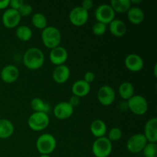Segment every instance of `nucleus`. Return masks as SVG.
I'll list each match as a JSON object with an SVG mask.
<instances>
[{"label": "nucleus", "mask_w": 157, "mask_h": 157, "mask_svg": "<svg viewBox=\"0 0 157 157\" xmlns=\"http://www.w3.org/2000/svg\"><path fill=\"white\" fill-rule=\"evenodd\" d=\"M44 60V52L38 48H29L23 55V64L29 70L35 71L42 67Z\"/></svg>", "instance_id": "1"}, {"label": "nucleus", "mask_w": 157, "mask_h": 157, "mask_svg": "<svg viewBox=\"0 0 157 157\" xmlns=\"http://www.w3.org/2000/svg\"><path fill=\"white\" fill-rule=\"evenodd\" d=\"M41 41L43 44L48 49H53L60 45L61 41V31L54 26H47L41 31Z\"/></svg>", "instance_id": "2"}, {"label": "nucleus", "mask_w": 157, "mask_h": 157, "mask_svg": "<svg viewBox=\"0 0 157 157\" xmlns=\"http://www.w3.org/2000/svg\"><path fill=\"white\" fill-rule=\"evenodd\" d=\"M56 147V139L51 133H43L36 140V149L40 154L50 155L55 151Z\"/></svg>", "instance_id": "3"}, {"label": "nucleus", "mask_w": 157, "mask_h": 157, "mask_svg": "<svg viewBox=\"0 0 157 157\" xmlns=\"http://www.w3.org/2000/svg\"><path fill=\"white\" fill-rule=\"evenodd\" d=\"M50 124L48 114L41 112H33L28 119L29 128L35 132H40L45 130Z\"/></svg>", "instance_id": "4"}, {"label": "nucleus", "mask_w": 157, "mask_h": 157, "mask_svg": "<svg viewBox=\"0 0 157 157\" xmlns=\"http://www.w3.org/2000/svg\"><path fill=\"white\" fill-rule=\"evenodd\" d=\"M113 145L107 136L97 138L92 144V153L95 157H108L112 153Z\"/></svg>", "instance_id": "5"}, {"label": "nucleus", "mask_w": 157, "mask_h": 157, "mask_svg": "<svg viewBox=\"0 0 157 157\" xmlns=\"http://www.w3.org/2000/svg\"><path fill=\"white\" fill-rule=\"evenodd\" d=\"M127 107L129 110L135 115L142 116L148 110V102L142 95H133L127 101Z\"/></svg>", "instance_id": "6"}, {"label": "nucleus", "mask_w": 157, "mask_h": 157, "mask_svg": "<svg viewBox=\"0 0 157 157\" xmlns=\"http://www.w3.org/2000/svg\"><path fill=\"white\" fill-rule=\"evenodd\" d=\"M116 13L110 4H101L97 7L94 12V16L97 21L109 25L115 18Z\"/></svg>", "instance_id": "7"}, {"label": "nucleus", "mask_w": 157, "mask_h": 157, "mask_svg": "<svg viewBox=\"0 0 157 157\" xmlns=\"http://www.w3.org/2000/svg\"><path fill=\"white\" fill-rule=\"evenodd\" d=\"M147 144L148 142L144 133H136L129 138L126 147L130 153L136 154L142 152Z\"/></svg>", "instance_id": "8"}, {"label": "nucleus", "mask_w": 157, "mask_h": 157, "mask_svg": "<svg viewBox=\"0 0 157 157\" xmlns=\"http://www.w3.org/2000/svg\"><path fill=\"white\" fill-rule=\"evenodd\" d=\"M69 21L76 27L84 26L87 22L89 18V12L83 9L81 6L71 9L68 15Z\"/></svg>", "instance_id": "9"}, {"label": "nucleus", "mask_w": 157, "mask_h": 157, "mask_svg": "<svg viewBox=\"0 0 157 157\" xmlns=\"http://www.w3.org/2000/svg\"><path fill=\"white\" fill-rule=\"evenodd\" d=\"M21 16L18 11L12 9H8L2 15V21L3 25L7 29H15L20 24Z\"/></svg>", "instance_id": "10"}, {"label": "nucleus", "mask_w": 157, "mask_h": 157, "mask_svg": "<svg viewBox=\"0 0 157 157\" xmlns=\"http://www.w3.org/2000/svg\"><path fill=\"white\" fill-rule=\"evenodd\" d=\"M97 97L100 104L107 107L113 104L115 101L116 93L112 87L109 85H104L99 88Z\"/></svg>", "instance_id": "11"}, {"label": "nucleus", "mask_w": 157, "mask_h": 157, "mask_svg": "<svg viewBox=\"0 0 157 157\" xmlns=\"http://www.w3.org/2000/svg\"><path fill=\"white\" fill-rule=\"evenodd\" d=\"M68 58V52L65 48L59 45L52 49L49 53V60L55 66L64 64Z\"/></svg>", "instance_id": "12"}, {"label": "nucleus", "mask_w": 157, "mask_h": 157, "mask_svg": "<svg viewBox=\"0 0 157 157\" xmlns=\"http://www.w3.org/2000/svg\"><path fill=\"white\" fill-rule=\"evenodd\" d=\"M74 107L67 101H62L54 107L53 113L58 120H67L70 118L74 113Z\"/></svg>", "instance_id": "13"}, {"label": "nucleus", "mask_w": 157, "mask_h": 157, "mask_svg": "<svg viewBox=\"0 0 157 157\" xmlns=\"http://www.w3.org/2000/svg\"><path fill=\"white\" fill-rule=\"evenodd\" d=\"M124 64L127 70L131 72L140 71L144 67V61L138 54L132 53L127 55L124 60Z\"/></svg>", "instance_id": "14"}, {"label": "nucleus", "mask_w": 157, "mask_h": 157, "mask_svg": "<svg viewBox=\"0 0 157 157\" xmlns=\"http://www.w3.org/2000/svg\"><path fill=\"white\" fill-rule=\"evenodd\" d=\"M19 70L14 64H8L2 67L0 72V78L6 84H12L18 80Z\"/></svg>", "instance_id": "15"}, {"label": "nucleus", "mask_w": 157, "mask_h": 157, "mask_svg": "<svg viewBox=\"0 0 157 157\" xmlns=\"http://www.w3.org/2000/svg\"><path fill=\"white\" fill-rule=\"evenodd\" d=\"M147 142L157 144V118L156 117L150 118L144 126V133Z\"/></svg>", "instance_id": "16"}, {"label": "nucleus", "mask_w": 157, "mask_h": 157, "mask_svg": "<svg viewBox=\"0 0 157 157\" xmlns=\"http://www.w3.org/2000/svg\"><path fill=\"white\" fill-rule=\"evenodd\" d=\"M71 76V70L65 64L56 66L52 72V78L57 84H62L68 81Z\"/></svg>", "instance_id": "17"}, {"label": "nucleus", "mask_w": 157, "mask_h": 157, "mask_svg": "<svg viewBox=\"0 0 157 157\" xmlns=\"http://www.w3.org/2000/svg\"><path fill=\"white\" fill-rule=\"evenodd\" d=\"M71 91L74 96H76L79 98H84L90 93V84L84 81L83 79L78 80L72 85Z\"/></svg>", "instance_id": "18"}, {"label": "nucleus", "mask_w": 157, "mask_h": 157, "mask_svg": "<svg viewBox=\"0 0 157 157\" xmlns=\"http://www.w3.org/2000/svg\"><path fill=\"white\" fill-rule=\"evenodd\" d=\"M129 21L133 25L141 24L145 19V13L141 8L138 6H131L127 12Z\"/></svg>", "instance_id": "19"}, {"label": "nucleus", "mask_w": 157, "mask_h": 157, "mask_svg": "<svg viewBox=\"0 0 157 157\" xmlns=\"http://www.w3.org/2000/svg\"><path fill=\"white\" fill-rule=\"evenodd\" d=\"M109 30H110V32L113 36L121 38V37L124 36L126 35L127 28L124 21H123L121 19L114 18L109 24Z\"/></svg>", "instance_id": "20"}, {"label": "nucleus", "mask_w": 157, "mask_h": 157, "mask_svg": "<svg viewBox=\"0 0 157 157\" xmlns=\"http://www.w3.org/2000/svg\"><path fill=\"white\" fill-rule=\"evenodd\" d=\"M90 133H92V135H93L94 137H103V136H105L106 133H107V125H106L105 122H104V121H102V120H94V121L90 124Z\"/></svg>", "instance_id": "21"}, {"label": "nucleus", "mask_w": 157, "mask_h": 157, "mask_svg": "<svg viewBox=\"0 0 157 157\" xmlns=\"http://www.w3.org/2000/svg\"><path fill=\"white\" fill-rule=\"evenodd\" d=\"M15 127L11 121L8 119H0V139L6 140L13 135Z\"/></svg>", "instance_id": "22"}, {"label": "nucleus", "mask_w": 157, "mask_h": 157, "mask_svg": "<svg viewBox=\"0 0 157 157\" xmlns=\"http://www.w3.org/2000/svg\"><path fill=\"white\" fill-rule=\"evenodd\" d=\"M135 88L133 84L129 81H124L120 84L118 87V93L121 98L125 101H128L134 95Z\"/></svg>", "instance_id": "23"}, {"label": "nucleus", "mask_w": 157, "mask_h": 157, "mask_svg": "<svg viewBox=\"0 0 157 157\" xmlns=\"http://www.w3.org/2000/svg\"><path fill=\"white\" fill-rule=\"evenodd\" d=\"M110 6L114 11L115 13H127L132 6L130 0H112Z\"/></svg>", "instance_id": "24"}, {"label": "nucleus", "mask_w": 157, "mask_h": 157, "mask_svg": "<svg viewBox=\"0 0 157 157\" xmlns=\"http://www.w3.org/2000/svg\"><path fill=\"white\" fill-rule=\"evenodd\" d=\"M31 108L34 112H41L48 114L51 110L50 104H48L40 98H35L30 102Z\"/></svg>", "instance_id": "25"}, {"label": "nucleus", "mask_w": 157, "mask_h": 157, "mask_svg": "<svg viewBox=\"0 0 157 157\" xmlns=\"http://www.w3.org/2000/svg\"><path fill=\"white\" fill-rule=\"evenodd\" d=\"M15 35L17 38L21 41H28L32 38L33 32L32 30L28 25H18L16 28L15 31Z\"/></svg>", "instance_id": "26"}, {"label": "nucleus", "mask_w": 157, "mask_h": 157, "mask_svg": "<svg viewBox=\"0 0 157 157\" xmlns=\"http://www.w3.org/2000/svg\"><path fill=\"white\" fill-rule=\"evenodd\" d=\"M32 24L37 29L42 31L48 26V20L45 15L41 12H36L32 17Z\"/></svg>", "instance_id": "27"}, {"label": "nucleus", "mask_w": 157, "mask_h": 157, "mask_svg": "<svg viewBox=\"0 0 157 157\" xmlns=\"http://www.w3.org/2000/svg\"><path fill=\"white\" fill-rule=\"evenodd\" d=\"M123 132L121 128L119 127H113L110 129L108 132V135H107V139L110 141V142H115V141H118L122 138Z\"/></svg>", "instance_id": "28"}, {"label": "nucleus", "mask_w": 157, "mask_h": 157, "mask_svg": "<svg viewBox=\"0 0 157 157\" xmlns=\"http://www.w3.org/2000/svg\"><path fill=\"white\" fill-rule=\"evenodd\" d=\"M142 152L145 157H157V144L148 143Z\"/></svg>", "instance_id": "29"}, {"label": "nucleus", "mask_w": 157, "mask_h": 157, "mask_svg": "<svg viewBox=\"0 0 157 157\" xmlns=\"http://www.w3.org/2000/svg\"><path fill=\"white\" fill-rule=\"evenodd\" d=\"M107 25L97 21V22L94 23V25L92 26V32H93V34L94 35H97V36H101V35L105 34V32H107Z\"/></svg>", "instance_id": "30"}, {"label": "nucleus", "mask_w": 157, "mask_h": 157, "mask_svg": "<svg viewBox=\"0 0 157 157\" xmlns=\"http://www.w3.org/2000/svg\"><path fill=\"white\" fill-rule=\"evenodd\" d=\"M18 11L21 17H26L32 15V12H33V8H32V5L25 2Z\"/></svg>", "instance_id": "31"}, {"label": "nucleus", "mask_w": 157, "mask_h": 157, "mask_svg": "<svg viewBox=\"0 0 157 157\" xmlns=\"http://www.w3.org/2000/svg\"><path fill=\"white\" fill-rule=\"evenodd\" d=\"M24 3L25 2L23 0H9V7H10V9L18 11Z\"/></svg>", "instance_id": "32"}, {"label": "nucleus", "mask_w": 157, "mask_h": 157, "mask_svg": "<svg viewBox=\"0 0 157 157\" xmlns=\"http://www.w3.org/2000/svg\"><path fill=\"white\" fill-rule=\"evenodd\" d=\"M95 78H96V76H95V74L94 73L93 71H87L85 74H84V81H86L87 83H88V84H90V83L93 82L95 80Z\"/></svg>", "instance_id": "33"}, {"label": "nucleus", "mask_w": 157, "mask_h": 157, "mask_svg": "<svg viewBox=\"0 0 157 157\" xmlns=\"http://www.w3.org/2000/svg\"><path fill=\"white\" fill-rule=\"evenodd\" d=\"M81 7L84 9L87 10L88 12L90 9H91L94 6V2L92 0H84L81 3Z\"/></svg>", "instance_id": "34"}, {"label": "nucleus", "mask_w": 157, "mask_h": 157, "mask_svg": "<svg viewBox=\"0 0 157 157\" xmlns=\"http://www.w3.org/2000/svg\"><path fill=\"white\" fill-rule=\"evenodd\" d=\"M67 102H68L69 104H70L71 105L72 107H74V108H75V107H77V106L79 105L80 98H78V97H76V96H74V95H73L72 97H71L70 100H69Z\"/></svg>", "instance_id": "35"}, {"label": "nucleus", "mask_w": 157, "mask_h": 157, "mask_svg": "<svg viewBox=\"0 0 157 157\" xmlns=\"http://www.w3.org/2000/svg\"><path fill=\"white\" fill-rule=\"evenodd\" d=\"M9 6V0H1L0 1V10L6 9Z\"/></svg>", "instance_id": "36"}, {"label": "nucleus", "mask_w": 157, "mask_h": 157, "mask_svg": "<svg viewBox=\"0 0 157 157\" xmlns=\"http://www.w3.org/2000/svg\"><path fill=\"white\" fill-rule=\"evenodd\" d=\"M131 4L132 5H136V4H139V3L142 2V0H132Z\"/></svg>", "instance_id": "37"}, {"label": "nucleus", "mask_w": 157, "mask_h": 157, "mask_svg": "<svg viewBox=\"0 0 157 157\" xmlns=\"http://www.w3.org/2000/svg\"><path fill=\"white\" fill-rule=\"evenodd\" d=\"M156 68H157V64H155V65H154V75H155V77H156Z\"/></svg>", "instance_id": "38"}, {"label": "nucleus", "mask_w": 157, "mask_h": 157, "mask_svg": "<svg viewBox=\"0 0 157 157\" xmlns=\"http://www.w3.org/2000/svg\"><path fill=\"white\" fill-rule=\"evenodd\" d=\"M39 157H52L50 155H45V154H41Z\"/></svg>", "instance_id": "39"}]
</instances>
